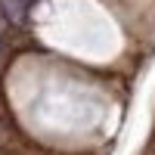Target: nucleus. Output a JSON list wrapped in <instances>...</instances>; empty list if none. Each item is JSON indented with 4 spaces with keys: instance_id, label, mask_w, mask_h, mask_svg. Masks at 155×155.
Returning <instances> with one entry per match:
<instances>
[{
    "instance_id": "obj_1",
    "label": "nucleus",
    "mask_w": 155,
    "mask_h": 155,
    "mask_svg": "<svg viewBox=\"0 0 155 155\" xmlns=\"http://www.w3.org/2000/svg\"><path fill=\"white\" fill-rule=\"evenodd\" d=\"M0 9L12 25H22L25 22V9H28V0H0Z\"/></svg>"
},
{
    "instance_id": "obj_2",
    "label": "nucleus",
    "mask_w": 155,
    "mask_h": 155,
    "mask_svg": "<svg viewBox=\"0 0 155 155\" xmlns=\"http://www.w3.org/2000/svg\"><path fill=\"white\" fill-rule=\"evenodd\" d=\"M0 62H3V47H0Z\"/></svg>"
}]
</instances>
